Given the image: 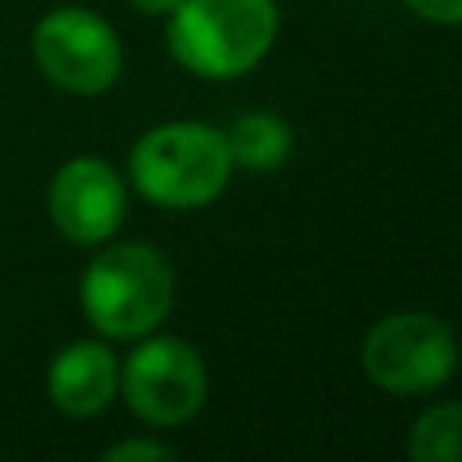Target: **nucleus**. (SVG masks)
Wrapping results in <instances>:
<instances>
[{
  "mask_svg": "<svg viewBox=\"0 0 462 462\" xmlns=\"http://www.w3.org/2000/svg\"><path fill=\"white\" fill-rule=\"evenodd\" d=\"M171 53L195 78H239L276 45V0H179L171 8Z\"/></svg>",
  "mask_w": 462,
  "mask_h": 462,
  "instance_id": "1",
  "label": "nucleus"
},
{
  "mask_svg": "<svg viewBox=\"0 0 462 462\" xmlns=\"http://www.w3.org/2000/svg\"><path fill=\"white\" fill-rule=\"evenodd\" d=\"M231 171L227 134L203 122H167L146 130L130 151V179L134 187L167 211L208 208L224 195Z\"/></svg>",
  "mask_w": 462,
  "mask_h": 462,
  "instance_id": "2",
  "label": "nucleus"
},
{
  "mask_svg": "<svg viewBox=\"0 0 462 462\" xmlns=\"http://www.w3.org/2000/svg\"><path fill=\"white\" fill-rule=\"evenodd\" d=\"M175 304V272L146 244H114L81 276L86 320L110 341L151 337Z\"/></svg>",
  "mask_w": 462,
  "mask_h": 462,
  "instance_id": "3",
  "label": "nucleus"
},
{
  "mask_svg": "<svg viewBox=\"0 0 462 462\" xmlns=\"http://www.w3.org/2000/svg\"><path fill=\"white\" fill-rule=\"evenodd\" d=\"M458 341L430 312H393L361 341V369L390 393H430L455 374Z\"/></svg>",
  "mask_w": 462,
  "mask_h": 462,
  "instance_id": "4",
  "label": "nucleus"
},
{
  "mask_svg": "<svg viewBox=\"0 0 462 462\" xmlns=\"http://www.w3.org/2000/svg\"><path fill=\"white\" fill-rule=\"evenodd\" d=\"M32 57L37 69L65 94L94 97L118 81L122 73V45L118 32L97 13L78 5L53 8L32 29Z\"/></svg>",
  "mask_w": 462,
  "mask_h": 462,
  "instance_id": "5",
  "label": "nucleus"
},
{
  "mask_svg": "<svg viewBox=\"0 0 462 462\" xmlns=\"http://www.w3.org/2000/svg\"><path fill=\"white\" fill-rule=\"evenodd\" d=\"M118 390L151 426H183L208 402V365L179 337H146L122 365Z\"/></svg>",
  "mask_w": 462,
  "mask_h": 462,
  "instance_id": "6",
  "label": "nucleus"
},
{
  "mask_svg": "<svg viewBox=\"0 0 462 462\" xmlns=\"http://www.w3.org/2000/svg\"><path fill=\"white\" fill-rule=\"evenodd\" d=\"M49 216L69 244H106L126 219V187L102 159H69L49 183Z\"/></svg>",
  "mask_w": 462,
  "mask_h": 462,
  "instance_id": "7",
  "label": "nucleus"
},
{
  "mask_svg": "<svg viewBox=\"0 0 462 462\" xmlns=\"http://www.w3.org/2000/svg\"><path fill=\"white\" fill-rule=\"evenodd\" d=\"M122 365L110 345L73 341L49 365V402L69 418H94L118 393Z\"/></svg>",
  "mask_w": 462,
  "mask_h": 462,
  "instance_id": "8",
  "label": "nucleus"
},
{
  "mask_svg": "<svg viewBox=\"0 0 462 462\" xmlns=\"http://www.w3.org/2000/svg\"><path fill=\"white\" fill-rule=\"evenodd\" d=\"M227 134V151L231 162L252 175H268V171H280L288 159H292V130H288L284 118L268 110H255L236 118V126L224 130Z\"/></svg>",
  "mask_w": 462,
  "mask_h": 462,
  "instance_id": "9",
  "label": "nucleus"
},
{
  "mask_svg": "<svg viewBox=\"0 0 462 462\" xmlns=\"http://www.w3.org/2000/svg\"><path fill=\"white\" fill-rule=\"evenodd\" d=\"M406 455L414 462H462V402L426 410L406 439Z\"/></svg>",
  "mask_w": 462,
  "mask_h": 462,
  "instance_id": "10",
  "label": "nucleus"
},
{
  "mask_svg": "<svg viewBox=\"0 0 462 462\" xmlns=\"http://www.w3.org/2000/svg\"><path fill=\"white\" fill-rule=\"evenodd\" d=\"M171 462L175 450L162 447V442H151V439H130V442H118V447L106 450V462Z\"/></svg>",
  "mask_w": 462,
  "mask_h": 462,
  "instance_id": "11",
  "label": "nucleus"
},
{
  "mask_svg": "<svg viewBox=\"0 0 462 462\" xmlns=\"http://www.w3.org/2000/svg\"><path fill=\"white\" fill-rule=\"evenodd\" d=\"M414 16L434 24H462V0H402Z\"/></svg>",
  "mask_w": 462,
  "mask_h": 462,
  "instance_id": "12",
  "label": "nucleus"
},
{
  "mask_svg": "<svg viewBox=\"0 0 462 462\" xmlns=\"http://www.w3.org/2000/svg\"><path fill=\"white\" fill-rule=\"evenodd\" d=\"M130 5H134L138 13H154V16H162V13H171V8H175L179 0H130Z\"/></svg>",
  "mask_w": 462,
  "mask_h": 462,
  "instance_id": "13",
  "label": "nucleus"
}]
</instances>
